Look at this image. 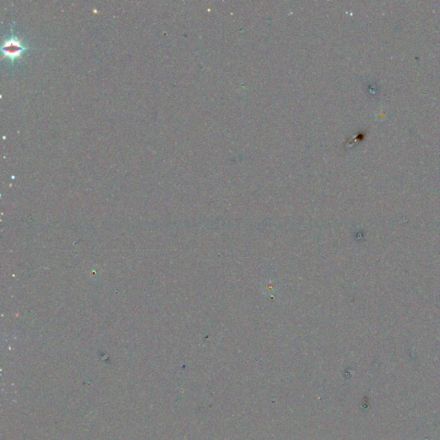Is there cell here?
I'll list each match as a JSON object with an SVG mask.
<instances>
[{"label": "cell", "instance_id": "obj_1", "mask_svg": "<svg viewBox=\"0 0 440 440\" xmlns=\"http://www.w3.org/2000/svg\"><path fill=\"white\" fill-rule=\"evenodd\" d=\"M1 49L3 53V57H8L11 61H14L20 58L29 47L18 36L12 34L8 39L4 40Z\"/></svg>", "mask_w": 440, "mask_h": 440}]
</instances>
